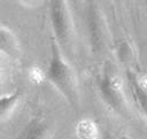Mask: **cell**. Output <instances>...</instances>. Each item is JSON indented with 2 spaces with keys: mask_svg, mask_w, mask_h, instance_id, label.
I'll list each match as a JSON object with an SVG mask.
<instances>
[{
  "mask_svg": "<svg viewBox=\"0 0 147 139\" xmlns=\"http://www.w3.org/2000/svg\"><path fill=\"white\" fill-rule=\"evenodd\" d=\"M103 139H114V138L110 136V133L106 132V133H105V136H103Z\"/></svg>",
  "mask_w": 147,
  "mask_h": 139,
  "instance_id": "cell-10",
  "label": "cell"
},
{
  "mask_svg": "<svg viewBox=\"0 0 147 139\" xmlns=\"http://www.w3.org/2000/svg\"><path fill=\"white\" fill-rule=\"evenodd\" d=\"M49 17L56 44L60 48L70 53L74 46V28L67 3L63 1H52L49 5Z\"/></svg>",
  "mask_w": 147,
  "mask_h": 139,
  "instance_id": "cell-2",
  "label": "cell"
},
{
  "mask_svg": "<svg viewBox=\"0 0 147 139\" xmlns=\"http://www.w3.org/2000/svg\"><path fill=\"white\" fill-rule=\"evenodd\" d=\"M85 20H86V29H87L91 48L95 53L100 52L103 46V32H102L100 15L94 5L88 6L86 10Z\"/></svg>",
  "mask_w": 147,
  "mask_h": 139,
  "instance_id": "cell-4",
  "label": "cell"
},
{
  "mask_svg": "<svg viewBox=\"0 0 147 139\" xmlns=\"http://www.w3.org/2000/svg\"><path fill=\"white\" fill-rule=\"evenodd\" d=\"M127 80L134 101L137 102L141 113L147 118V91L141 86V84L138 82L137 77L132 72H127Z\"/></svg>",
  "mask_w": 147,
  "mask_h": 139,
  "instance_id": "cell-5",
  "label": "cell"
},
{
  "mask_svg": "<svg viewBox=\"0 0 147 139\" xmlns=\"http://www.w3.org/2000/svg\"><path fill=\"white\" fill-rule=\"evenodd\" d=\"M0 46H1V51L2 52H6L7 54L13 55L16 52L15 39L10 34V32L7 29H5V28H1V32H0Z\"/></svg>",
  "mask_w": 147,
  "mask_h": 139,
  "instance_id": "cell-8",
  "label": "cell"
},
{
  "mask_svg": "<svg viewBox=\"0 0 147 139\" xmlns=\"http://www.w3.org/2000/svg\"><path fill=\"white\" fill-rule=\"evenodd\" d=\"M80 139H93L91 131H90V132H85V133H84V134L80 137Z\"/></svg>",
  "mask_w": 147,
  "mask_h": 139,
  "instance_id": "cell-9",
  "label": "cell"
},
{
  "mask_svg": "<svg viewBox=\"0 0 147 139\" xmlns=\"http://www.w3.org/2000/svg\"><path fill=\"white\" fill-rule=\"evenodd\" d=\"M99 90L103 101L114 110L121 111L123 109V96L117 78L108 69L105 70L99 80Z\"/></svg>",
  "mask_w": 147,
  "mask_h": 139,
  "instance_id": "cell-3",
  "label": "cell"
},
{
  "mask_svg": "<svg viewBox=\"0 0 147 139\" xmlns=\"http://www.w3.org/2000/svg\"><path fill=\"white\" fill-rule=\"evenodd\" d=\"M22 139H48V129L42 122L33 121L24 131Z\"/></svg>",
  "mask_w": 147,
  "mask_h": 139,
  "instance_id": "cell-6",
  "label": "cell"
},
{
  "mask_svg": "<svg viewBox=\"0 0 147 139\" xmlns=\"http://www.w3.org/2000/svg\"><path fill=\"white\" fill-rule=\"evenodd\" d=\"M20 98H21V91L20 90H17L10 94H6V95L1 96V99H0V115H1L2 119L16 106Z\"/></svg>",
  "mask_w": 147,
  "mask_h": 139,
  "instance_id": "cell-7",
  "label": "cell"
},
{
  "mask_svg": "<svg viewBox=\"0 0 147 139\" xmlns=\"http://www.w3.org/2000/svg\"><path fill=\"white\" fill-rule=\"evenodd\" d=\"M46 77L67 98L68 101L72 105L77 102L78 94L74 72L64 60L59 45L55 43L52 44V54Z\"/></svg>",
  "mask_w": 147,
  "mask_h": 139,
  "instance_id": "cell-1",
  "label": "cell"
}]
</instances>
